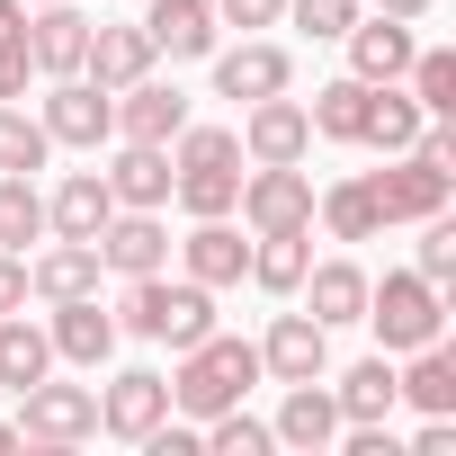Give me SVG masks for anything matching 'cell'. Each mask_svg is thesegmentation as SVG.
I'll return each mask as SVG.
<instances>
[{
  "mask_svg": "<svg viewBox=\"0 0 456 456\" xmlns=\"http://www.w3.org/2000/svg\"><path fill=\"white\" fill-rule=\"evenodd\" d=\"M179 260H188V278H197V287H242L251 242L233 233V215H197V233L179 242Z\"/></svg>",
  "mask_w": 456,
  "mask_h": 456,
  "instance_id": "e0dca14e",
  "label": "cell"
},
{
  "mask_svg": "<svg viewBox=\"0 0 456 456\" xmlns=\"http://www.w3.org/2000/svg\"><path fill=\"white\" fill-rule=\"evenodd\" d=\"M411 99H420V117H456V54L447 45H411Z\"/></svg>",
  "mask_w": 456,
  "mask_h": 456,
  "instance_id": "836d02e7",
  "label": "cell"
},
{
  "mask_svg": "<svg viewBox=\"0 0 456 456\" xmlns=\"http://www.w3.org/2000/svg\"><path fill=\"white\" fill-rule=\"evenodd\" d=\"M28 10H45V0H28Z\"/></svg>",
  "mask_w": 456,
  "mask_h": 456,
  "instance_id": "f6af8a7d",
  "label": "cell"
},
{
  "mask_svg": "<svg viewBox=\"0 0 456 456\" xmlns=\"http://www.w3.org/2000/svg\"><path fill=\"white\" fill-rule=\"evenodd\" d=\"M54 143H72V152H99L108 134H117V90H99L90 72H63L54 90H45V117H37Z\"/></svg>",
  "mask_w": 456,
  "mask_h": 456,
  "instance_id": "ba28073f",
  "label": "cell"
},
{
  "mask_svg": "<svg viewBox=\"0 0 456 456\" xmlns=\"http://www.w3.org/2000/svg\"><path fill=\"white\" fill-rule=\"evenodd\" d=\"M278 19H296L314 45H331V37H349V19H358V0H287Z\"/></svg>",
  "mask_w": 456,
  "mask_h": 456,
  "instance_id": "74e56055",
  "label": "cell"
},
{
  "mask_svg": "<svg viewBox=\"0 0 456 456\" xmlns=\"http://www.w3.org/2000/svg\"><path fill=\"white\" fill-rule=\"evenodd\" d=\"M28 296H45V305H63V296H99V242H63V233H54V251L28 260Z\"/></svg>",
  "mask_w": 456,
  "mask_h": 456,
  "instance_id": "d4e9b609",
  "label": "cell"
},
{
  "mask_svg": "<svg viewBox=\"0 0 456 456\" xmlns=\"http://www.w3.org/2000/svg\"><path fill=\"white\" fill-rule=\"evenodd\" d=\"M296 296H305V314H314L322 331H340V322L367 314V269H358V260H322V269L296 278Z\"/></svg>",
  "mask_w": 456,
  "mask_h": 456,
  "instance_id": "7402d4cb",
  "label": "cell"
},
{
  "mask_svg": "<svg viewBox=\"0 0 456 456\" xmlns=\"http://www.w3.org/2000/svg\"><path fill=\"white\" fill-rule=\"evenodd\" d=\"M117 331L188 349V340L215 331V287H197V278H161V269H152V278H126V314H117Z\"/></svg>",
  "mask_w": 456,
  "mask_h": 456,
  "instance_id": "3957f363",
  "label": "cell"
},
{
  "mask_svg": "<svg viewBox=\"0 0 456 456\" xmlns=\"http://www.w3.org/2000/svg\"><path fill=\"white\" fill-rule=\"evenodd\" d=\"M206 10H215V0H206Z\"/></svg>",
  "mask_w": 456,
  "mask_h": 456,
  "instance_id": "bcb514c9",
  "label": "cell"
},
{
  "mask_svg": "<svg viewBox=\"0 0 456 456\" xmlns=\"http://www.w3.org/2000/svg\"><path fill=\"white\" fill-rule=\"evenodd\" d=\"M251 385H260V340L206 331V340H188V349H179V367H170V411L215 420V411H233Z\"/></svg>",
  "mask_w": 456,
  "mask_h": 456,
  "instance_id": "6da1fadb",
  "label": "cell"
},
{
  "mask_svg": "<svg viewBox=\"0 0 456 456\" xmlns=\"http://www.w3.org/2000/svg\"><path fill=\"white\" fill-rule=\"evenodd\" d=\"M161 420H170V376H152V367H126L99 394V429L108 438H134L143 447V429H161Z\"/></svg>",
  "mask_w": 456,
  "mask_h": 456,
  "instance_id": "7c38bea8",
  "label": "cell"
},
{
  "mask_svg": "<svg viewBox=\"0 0 456 456\" xmlns=\"http://www.w3.org/2000/svg\"><path fill=\"white\" fill-rule=\"evenodd\" d=\"M314 269V224L305 233H251V287H269V296H296V278Z\"/></svg>",
  "mask_w": 456,
  "mask_h": 456,
  "instance_id": "83f0119b",
  "label": "cell"
},
{
  "mask_svg": "<svg viewBox=\"0 0 456 456\" xmlns=\"http://www.w3.org/2000/svg\"><path fill=\"white\" fill-rule=\"evenodd\" d=\"M233 206H242L251 233H305L314 224V179H305V161H251Z\"/></svg>",
  "mask_w": 456,
  "mask_h": 456,
  "instance_id": "52a82bcc",
  "label": "cell"
},
{
  "mask_svg": "<svg viewBox=\"0 0 456 456\" xmlns=\"http://www.w3.org/2000/svg\"><path fill=\"white\" fill-rule=\"evenodd\" d=\"M161 260H170L161 206H117V215L99 224V269H117V278H152Z\"/></svg>",
  "mask_w": 456,
  "mask_h": 456,
  "instance_id": "9c48e42d",
  "label": "cell"
},
{
  "mask_svg": "<svg viewBox=\"0 0 456 456\" xmlns=\"http://www.w3.org/2000/svg\"><path fill=\"white\" fill-rule=\"evenodd\" d=\"M429 287H456V224L447 215H420V260H411Z\"/></svg>",
  "mask_w": 456,
  "mask_h": 456,
  "instance_id": "8d00e7d4",
  "label": "cell"
},
{
  "mask_svg": "<svg viewBox=\"0 0 456 456\" xmlns=\"http://www.w3.org/2000/svg\"><path fill=\"white\" fill-rule=\"evenodd\" d=\"M45 152H54V134L28 117V108H10V99H0V170H45Z\"/></svg>",
  "mask_w": 456,
  "mask_h": 456,
  "instance_id": "e575fe53",
  "label": "cell"
},
{
  "mask_svg": "<svg viewBox=\"0 0 456 456\" xmlns=\"http://www.w3.org/2000/svg\"><path fill=\"white\" fill-rule=\"evenodd\" d=\"M376 10H385V19H429L438 0H376Z\"/></svg>",
  "mask_w": 456,
  "mask_h": 456,
  "instance_id": "7bdbcfd3",
  "label": "cell"
},
{
  "mask_svg": "<svg viewBox=\"0 0 456 456\" xmlns=\"http://www.w3.org/2000/svg\"><path fill=\"white\" fill-rule=\"evenodd\" d=\"M0 447H19V420H0Z\"/></svg>",
  "mask_w": 456,
  "mask_h": 456,
  "instance_id": "ee69618b",
  "label": "cell"
},
{
  "mask_svg": "<svg viewBox=\"0 0 456 456\" xmlns=\"http://www.w3.org/2000/svg\"><path fill=\"white\" fill-rule=\"evenodd\" d=\"M367 197H376V215H385V224H420V215H447L456 170H447V161H429V152L411 143V152H385V170H367Z\"/></svg>",
  "mask_w": 456,
  "mask_h": 456,
  "instance_id": "5b68a950",
  "label": "cell"
},
{
  "mask_svg": "<svg viewBox=\"0 0 456 456\" xmlns=\"http://www.w3.org/2000/svg\"><path fill=\"white\" fill-rule=\"evenodd\" d=\"M45 340H54V358H72V367H108V358H117V314H108L99 296H63L54 322H45Z\"/></svg>",
  "mask_w": 456,
  "mask_h": 456,
  "instance_id": "4fadbf2b",
  "label": "cell"
},
{
  "mask_svg": "<svg viewBox=\"0 0 456 456\" xmlns=\"http://www.w3.org/2000/svg\"><path fill=\"white\" fill-rule=\"evenodd\" d=\"M81 438H99V394L37 376L19 394V447H81Z\"/></svg>",
  "mask_w": 456,
  "mask_h": 456,
  "instance_id": "8992f818",
  "label": "cell"
},
{
  "mask_svg": "<svg viewBox=\"0 0 456 456\" xmlns=\"http://www.w3.org/2000/svg\"><path fill=\"white\" fill-rule=\"evenodd\" d=\"M161 54H152V37L143 28H126V19H90V54H81V72L99 81V90H126V81H143Z\"/></svg>",
  "mask_w": 456,
  "mask_h": 456,
  "instance_id": "9a60e30c",
  "label": "cell"
},
{
  "mask_svg": "<svg viewBox=\"0 0 456 456\" xmlns=\"http://www.w3.org/2000/svg\"><path fill=\"white\" fill-rule=\"evenodd\" d=\"M170 197L188 215H233V197H242V134L233 126H179L170 134Z\"/></svg>",
  "mask_w": 456,
  "mask_h": 456,
  "instance_id": "7a4b0ae2",
  "label": "cell"
},
{
  "mask_svg": "<svg viewBox=\"0 0 456 456\" xmlns=\"http://www.w3.org/2000/svg\"><path fill=\"white\" fill-rule=\"evenodd\" d=\"M314 215L331 224V242H376V233H385V215H376L367 179H340V188H322V197H314Z\"/></svg>",
  "mask_w": 456,
  "mask_h": 456,
  "instance_id": "1f68e13d",
  "label": "cell"
},
{
  "mask_svg": "<svg viewBox=\"0 0 456 456\" xmlns=\"http://www.w3.org/2000/svg\"><path fill=\"white\" fill-rule=\"evenodd\" d=\"M143 37H152V54H170V63H206V54H215V10H206V0H152Z\"/></svg>",
  "mask_w": 456,
  "mask_h": 456,
  "instance_id": "603a6c76",
  "label": "cell"
},
{
  "mask_svg": "<svg viewBox=\"0 0 456 456\" xmlns=\"http://www.w3.org/2000/svg\"><path fill=\"white\" fill-rule=\"evenodd\" d=\"M28 72H37V63H28V37H0V99H19Z\"/></svg>",
  "mask_w": 456,
  "mask_h": 456,
  "instance_id": "ab89813d",
  "label": "cell"
},
{
  "mask_svg": "<svg viewBox=\"0 0 456 456\" xmlns=\"http://www.w3.org/2000/svg\"><path fill=\"white\" fill-rule=\"evenodd\" d=\"M28 242H45V197L28 170H0V251H28Z\"/></svg>",
  "mask_w": 456,
  "mask_h": 456,
  "instance_id": "d6a6232c",
  "label": "cell"
},
{
  "mask_svg": "<svg viewBox=\"0 0 456 456\" xmlns=\"http://www.w3.org/2000/svg\"><path fill=\"white\" fill-rule=\"evenodd\" d=\"M287 0H215V28H278Z\"/></svg>",
  "mask_w": 456,
  "mask_h": 456,
  "instance_id": "f35d334b",
  "label": "cell"
},
{
  "mask_svg": "<svg viewBox=\"0 0 456 456\" xmlns=\"http://www.w3.org/2000/svg\"><path fill=\"white\" fill-rule=\"evenodd\" d=\"M81 54H90V19L72 10V0H45V10H28V63H37L45 81L81 72Z\"/></svg>",
  "mask_w": 456,
  "mask_h": 456,
  "instance_id": "5bb4252c",
  "label": "cell"
},
{
  "mask_svg": "<svg viewBox=\"0 0 456 456\" xmlns=\"http://www.w3.org/2000/svg\"><path fill=\"white\" fill-rule=\"evenodd\" d=\"M99 179L117 206H170V143H117V161Z\"/></svg>",
  "mask_w": 456,
  "mask_h": 456,
  "instance_id": "cb8c5ba5",
  "label": "cell"
},
{
  "mask_svg": "<svg viewBox=\"0 0 456 456\" xmlns=\"http://www.w3.org/2000/svg\"><path fill=\"white\" fill-rule=\"evenodd\" d=\"M367 90H376V81H358V72L322 81V90H314V108H305V117H314V134H331V143H358V126H367Z\"/></svg>",
  "mask_w": 456,
  "mask_h": 456,
  "instance_id": "4dcf8cb0",
  "label": "cell"
},
{
  "mask_svg": "<svg viewBox=\"0 0 456 456\" xmlns=\"http://www.w3.org/2000/svg\"><path fill=\"white\" fill-rule=\"evenodd\" d=\"M108 215H117L108 179H99V170H63V188L45 197V233H63V242H99Z\"/></svg>",
  "mask_w": 456,
  "mask_h": 456,
  "instance_id": "d6986e66",
  "label": "cell"
},
{
  "mask_svg": "<svg viewBox=\"0 0 456 456\" xmlns=\"http://www.w3.org/2000/svg\"><path fill=\"white\" fill-rule=\"evenodd\" d=\"M340 45H349V72H358V81H403V63H411V19H385V10H376V19H349Z\"/></svg>",
  "mask_w": 456,
  "mask_h": 456,
  "instance_id": "44dd1931",
  "label": "cell"
},
{
  "mask_svg": "<svg viewBox=\"0 0 456 456\" xmlns=\"http://www.w3.org/2000/svg\"><path fill=\"white\" fill-rule=\"evenodd\" d=\"M314 152V117H305V99H251V117H242V161H305Z\"/></svg>",
  "mask_w": 456,
  "mask_h": 456,
  "instance_id": "30bf717a",
  "label": "cell"
},
{
  "mask_svg": "<svg viewBox=\"0 0 456 456\" xmlns=\"http://www.w3.org/2000/svg\"><path fill=\"white\" fill-rule=\"evenodd\" d=\"M206 447H215V456H269V447H278V429H269V420H251V411L233 403V411H215V420H206Z\"/></svg>",
  "mask_w": 456,
  "mask_h": 456,
  "instance_id": "d590c367",
  "label": "cell"
},
{
  "mask_svg": "<svg viewBox=\"0 0 456 456\" xmlns=\"http://www.w3.org/2000/svg\"><path fill=\"white\" fill-rule=\"evenodd\" d=\"M260 376H278V385L331 376V331H322L314 314H278V322H269V340H260Z\"/></svg>",
  "mask_w": 456,
  "mask_h": 456,
  "instance_id": "8fae6325",
  "label": "cell"
},
{
  "mask_svg": "<svg viewBox=\"0 0 456 456\" xmlns=\"http://www.w3.org/2000/svg\"><path fill=\"white\" fill-rule=\"evenodd\" d=\"M278 447H305V456H322L331 438H340V403H331V385L322 376H305V385H287V403H278Z\"/></svg>",
  "mask_w": 456,
  "mask_h": 456,
  "instance_id": "ac0fdd59",
  "label": "cell"
},
{
  "mask_svg": "<svg viewBox=\"0 0 456 456\" xmlns=\"http://www.w3.org/2000/svg\"><path fill=\"white\" fill-rule=\"evenodd\" d=\"M411 367H394V394L420 403V411H456V349L429 340V349H403Z\"/></svg>",
  "mask_w": 456,
  "mask_h": 456,
  "instance_id": "f1b7e54d",
  "label": "cell"
},
{
  "mask_svg": "<svg viewBox=\"0 0 456 456\" xmlns=\"http://www.w3.org/2000/svg\"><path fill=\"white\" fill-rule=\"evenodd\" d=\"M420 126H429V117H420V99H411V90H394V81H376V90H367V126H358V143H367V152H411V143H420Z\"/></svg>",
  "mask_w": 456,
  "mask_h": 456,
  "instance_id": "484cf974",
  "label": "cell"
},
{
  "mask_svg": "<svg viewBox=\"0 0 456 456\" xmlns=\"http://www.w3.org/2000/svg\"><path fill=\"white\" fill-rule=\"evenodd\" d=\"M0 314H28V251H0Z\"/></svg>",
  "mask_w": 456,
  "mask_h": 456,
  "instance_id": "60d3db41",
  "label": "cell"
},
{
  "mask_svg": "<svg viewBox=\"0 0 456 456\" xmlns=\"http://www.w3.org/2000/svg\"><path fill=\"white\" fill-rule=\"evenodd\" d=\"M331 403H340V420H394V358H358L340 385H331Z\"/></svg>",
  "mask_w": 456,
  "mask_h": 456,
  "instance_id": "f546056e",
  "label": "cell"
},
{
  "mask_svg": "<svg viewBox=\"0 0 456 456\" xmlns=\"http://www.w3.org/2000/svg\"><path fill=\"white\" fill-rule=\"evenodd\" d=\"M206 63H215V90H224V99H278V90L296 81V63H287V45H233V54L215 45Z\"/></svg>",
  "mask_w": 456,
  "mask_h": 456,
  "instance_id": "ffe728a7",
  "label": "cell"
},
{
  "mask_svg": "<svg viewBox=\"0 0 456 456\" xmlns=\"http://www.w3.org/2000/svg\"><path fill=\"white\" fill-rule=\"evenodd\" d=\"M37 376H54V340L28 314H0V394H28Z\"/></svg>",
  "mask_w": 456,
  "mask_h": 456,
  "instance_id": "4316f807",
  "label": "cell"
},
{
  "mask_svg": "<svg viewBox=\"0 0 456 456\" xmlns=\"http://www.w3.org/2000/svg\"><path fill=\"white\" fill-rule=\"evenodd\" d=\"M179 126H188V99H179L170 81H152V72H143V81H126V90H117V143H170Z\"/></svg>",
  "mask_w": 456,
  "mask_h": 456,
  "instance_id": "2e32d148",
  "label": "cell"
},
{
  "mask_svg": "<svg viewBox=\"0 0 456 456\" xmlns=\"http://www.w3.org/2000/svg\"><path fill=\"white\" fill-rule=\"evenodd\" d=\"M358 322H376L385 358H403V349H429V340H447V287H429L420 269H394L385 287L367 278V314H358Z\"/></svg>",
  "mask_w": 456,
  "mask_h": 456,
  "instance_id": "277c9868",
  "label": "cell"
},
{
  "mask_svg": "<svg viewBox=\"0 0 456 456\" xmlns=\"http://www.w3.org/2000/svg\"><path fill=\"white\" fill-rule=\"evenodd\" d=\"M143 447H152V456H197V447H206V429H179V420H161V429H143Z\"/></svg>",
  "mask_w": 456,
  "mask_h": 456,
  "instance_id": "b9f144b4",
  "label": "cell"
}]
</instances>
